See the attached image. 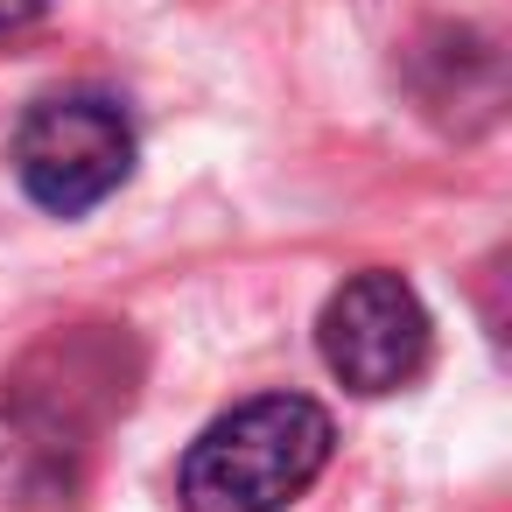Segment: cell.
<instances>
[{
	"instance_id": "cell-1",
	"label": "cell",
	"mask_w": 512,
	"mask_h": 512,
	"mask_svg": "<svg viewBox=\"0 0 512 512\" xmlns=\"http://www.w3.org/2000/svg\"><path fill=\"white\" fill-rule=\"evenodd\" d=\"M330 442L337 428L309 393H260L190 442L176 498L183 512H281L323 477Z\"/></svg>"
},
{
	"instance_id": "cell-2",
	"label": "cell",
	"mask_w": 512,
	"mask_h": 512,
	"mask_svg": "<svg viewBox=\"0 0 512 512\" xmlns=\"http://www.w3.org/2000/svg\"><path fill=\"white\" fill-rule=\"evenodd\" d=\"M8 162L22 176L29 204L78 218L134 176V127L106 92H57L22 113Z\"/></svg>"
},
{
	"instance_id": "cell-3",
	"label": "cell",
	"mask_w": 512,
	"mask_h": 512,
	"mask_svg": "<svg viewBox=\"0 0 512 512\" xmlns=\"http://www.w3.org/2000/svg\"><path fill=\"white\" fill-rule=\"evenodd\" d=\"M316 344H323V365L351 393H400L428 365V309L400 274L372 267V274H351L323 302Z\"/></svg>"
},
{
	"instance_id": "cell-4",
	"label": "cell",
	"mask_w": 512,
	"mask_h": 512,
	"mask_svg": "<svg viewBox=\"0 0 512 512\" xmlns=\"http://www.w3.org/2000/svg\"><path fill=\"white\" fill-rule=\"evenodd\" d=\"M43 15V0H0V36H15V29H29Z\"/></svg>"
}]
</instances>
